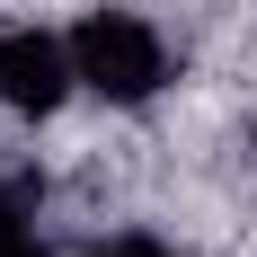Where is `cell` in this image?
<instances>
[{
	"label": "cell",
	"mask_w": 257,
	"mask_h": 257,
	"mask_svg": "<svg viewBox=\"0 0 257 257\" xmlns=\"http://www.w3.org/2000/svg\"><path fill=\"white\" fill-rule=\"evenodd\" d=\"M71 62H80V80H89L98 98H115V106H142L160 80H169L160 27H142L133 9H89L80 36H71Z\"/></svg>",
	"instance_id": "6da1fadb"
},
{
	"label": "cell",
	"mask_w": 257,
	"mask_h": 257,
	"mask_svg": "<svg viewBox=\"0 0 257 257\" xmlns=\"http://www.w3.org/2000/svg\"><path fill=\"white\" fill-rule=\"evenodd\" d=\"M71 80H80L71 45H53L45 27H0V106H18V115H53Z\"/></svg>",
	"instance_id": "7a4b0ae2"
},
{
	"label": "cell",
	"mask_w": 257,
	"mask_h": 257,
	"mask_svg": "<svg viewBox=\"0 0 257 257\" xmlns=\"http://www.w3.org/2000/svg\"><path fill=\"white\" fill-rule=\"evenodd\" d=\"M0 257H45V248H36V231L18 222V204H9V195H0Z\"/></svg>",
	"instance_id": "3957f363"
},
{
	"label": "cell",
	"mask_w": 257,
	"mask_h": 257,
	"mask_svg": "<svg viewBox=\"0 0 257 257\" xmlns=\"http://www.w3.org/2000/svg\"><path fill=\"white\" fill-rule=\"evenodd\" d=\"M89 257H178V248H160L151 231H124V239H106V248H89Z\"/></svg>",
	"instance_id": "277c9868"
}]
</instances>
